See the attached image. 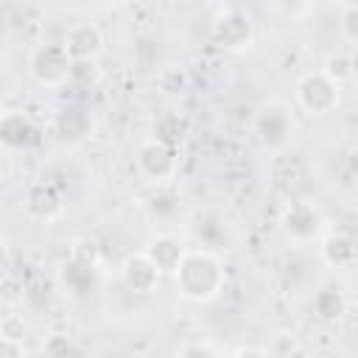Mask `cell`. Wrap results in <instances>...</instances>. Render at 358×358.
Segmentation results:
<instances>
[{"label":"cell","instance_id":"cell-1","mask_svg":"<svg viewBox=\"0 0 358 358\" xmlns=\"http://www.w3.org/2000/svg\"><path fill=\"white\" fill-rule=\"evenodd\" d=\"M173 282L179 288V294L190 302H210L215 299L221 291H224V282H227V271H224V263L215 252L210 249H187L176 274H173Z\"/></svg>","mask_w":358,"mask_h":358},{"label":"cell","instance_id":"cell-2","mask_svg":"<svg viewBox=\"0 0 358 358\" xmlns=\"http://www.w3.org/2000/svg\"><path fill=\"white\" fill-rule=\"evenodd\" d=\"M28 73L42 87H62L70 81L73 59L62 42H39L28 53Z\"/></svg>","mask_w":358,"mask_h":358},{"label":"cell","instance_id":"cell-3","mask_svg":"<svg viewBox=\"0 0 358 358\" xmlns=\"http://www.w3.org/2000/svg\"><path fill=\"white\" fill-rule=\"evenodd\" d=\"M338 101H341V87L333 78H327L322 70L305 73L296 81V103L310 117H322V115L336 112Z\"/></svg>","mask_w":358,"mask_h":358},{"label":"cell","instance_id":"cell-4","mask_svg":"<svg viewBox=\"0 0 358 358\" xmlns=\"http://www.w3.org/2000/svg\"><path fill=\"white\" fill-rule=\"evenodd\" d=\"M134 165L140 171V176H145L148 182H157V185H165L168 179H173L176 173V151L154 137L143 140L137 145V154H134Z\"/></svg>","mask_w":358,"mask_h":358},{"label":"cell","instance_id":"cell-5","mask_svg":"<svg viewBox=\"0 0 358 358\" xmlns=\"http://www.w3.org/2000/svg\"><path fill=\"white\" fill-rule=\"evenodd\" d=\"M213 39L224 50H243L255 39V22L243 8H224L213 20Z\"/></svg>","mask_w":358,"mask_h":358},{"label":"cell","instance_id":"cell-6","mask_svg":"<svg viewBox=\"0 0 358 358\" xmlns=\"http://www.w3.org/2000/svg\"><path fill=\"white\" fill-rule=\"evenodd\" d=\"M294 131V120L282 103H266L255 115V134L268 148H282Z\"/></svg>","mask_w":358,"mask_h":358},{"label":"cell","instance_id":"cell-7","mask_svg":"<svg viewBox=\"0 0 358 358\" xmlns=\"http://www.w3.org/2000/svg\"><path fill=\"white\" fill-rule=\"evenodd\" d=\"M280 227L294 241H313L322 232V213L310 201H291L280 213Z\"/></svg>","mask_w":358,"mask_h":358},{"label":"cell","instance_id":"cell-8","mask_svg":"<svg viewBox=\"0 0 358 358\" xmlns=\"http://www.w3.org/2000/svg\"><path fill=\"white\" fill-rule=\"evenodd\" d=\"M62 45L73 62H95L103 50V34L95 22H73L64 31Z\"/></svg>","mask_w":358,"mask_h":358},{"label":"cell","instance_id":"cell-9","mask_svg":"<svg viewBox=\"0 0 358 358\" xmlns=\"http://www.w3.org/2000/svg\"><path fill=\"white\" fill-rule=\"evenodd\" d=\"M25 210L36 221H59L64 215V193L53 182H36L25 196Z\"/></svg>","mask_w":358,"mask_h":358},{"label":"cell","instance_id":"cell-10","mask_svg":"<svg viewBox=\"0 0 358 358\" xmlns=\"http://www.w3.org/2000/svg\"><path fill=\"white\" fill-rule=\"evenodd\" d=\"M120 274H123L126 288L134 291V294H143V296L154 294L157 285H159V277H162V271L151 263V257H148L145 252H131V255L123 260Z\"/></svg>","mask_w":358,"mask_h":358},{"label":"cell","instance_id":"cell-11","mask_svg":"<svg viewBox=\"0 0 358 358\" xmlns=\"http://www.w3.org/2000/svg\"><path fill=\"white\" fill-rule=\"evenodd\" d=\"M143 252L151 257V263L162 274H176V268H179V263H182V257H185L187 249L179 243V238H173L168 232H159V235H151L148 238V243H145Z\"/></svg>","mask_w":358,"mask_h":358},{"label":"cell","instance_id":"cell-12","mask_svg":"<svg viewBox=\"0 0 358 358\" xmlns=\"http://www.w3.org/2000/svg\"><path fill=\"white\" fill-rule=\"evenodd\" d=\"M53 129H56V134H59L62 140H67V143H81V140H87V137L92 134L95 120H92V115H90L84 106H67V109H62V112L56 115Z\"/></svg>","mask_w":358,"mask_h":358},{"label":"cell","instance_id":"cell-13","mask_svg":"<svg viewBox=\"0 0 358 358\" xmlns=\"http://www.w3.org/2000/svg\"><path fill=\"white\" fill-rule=\"evenodd\" d=\"M95 266H98V263L70 257V260L62 266L59 280H62V285H64L70 294L84 296V294L95 291V285H98V268H95Z\"/></svg>","mask_w":358,"mask_h":358},{"label":"cell","instance_id":"cell-14","mask_svg":"<svg viewBox=\"0 0 358 358\" xmlns=\"http://www.w3.org/2000/svg\"><path fill=\"white\" fill-rule=\"evenodd\" d=\"M34 137V123L22 109H8L0 117V140L8 148H22Z\"/></svg>","mask_w":358,"mask_h":358},{"label":"cell","instance_id":"cell-15","mask_svg":"<svg viewBox=\"0 0 358 358\" xmlns=\"http://www.w3.org/2000/svg\"><path fill=\"white\" fill-rule=\"evenodd\" d=\"M185 134H187V120L176 109L159 112L154 117V123H151V137L159 140V143H165V145H171V148H176L185 140Z\"/></svg>","mask_w":358,"mask_h":358},{"label":"cell","instance_id":"cell-16","mask_svg":"<svg viewBox=\"0 0 358 358\" xmlns=\"http://www.w3.org/2000/svg\"><path fill=\"white\" fill-rule=\"evenodd\" d=\"M322 257H324L330 266H350V263L358 257V249H355V243H352L347 235L333 232V235H327L324 243H322Z\"/></svg>","mask_w":358,"mask_h":358},{"label":"cell","instance_id":"cell-17","mask_svg":"<svg viewBox=\"0 0 358 358\" xmlns=\"http://www.w3.org/2000/svg\"><path fill=\"white\" fill-rule=\"evenodd\" d=\"M190 87V76L182 64H165L159 73H157V90L165 95V98H182Z\"/></svg>","mask_w":358,"mask_h":358},{"label":"cell","instance_id":"cell-18","mask_svg":"<svg viewBox=\"0 0 358 358\" xmlns=\"http://www.w3.org/2000/svg\"><path fill=\"white\" fill-rule=\"evenodd\" d=\"M313 310L319 313V319L333 322V319H338V316L347 310V299H344V294H341L338 288L324 285V288L316 291V296H313Z\"/></svg>","mask_w":358,"mask_h":358},{"label":"cell","instance_id":"cell-19","mask_svg":"<svg viewBox=\"0 0 358 358\" xmlns=\"http://www.w3.org/2000/svg\"><path fill=\"white\" fill-rule=\"evenodd\" d=\"M322 73H324L327 78H333V81L341 87L344 81H350V78L355 76V56L347 53V50H333V53H327Z\"/></svg>","mask_w":358,"mask_h":358},{"label":"cell","instance_id":"cell-20","mask_svg":"<svg viewBox=\"0 0 358 358\" xmlns=\"http://www.w3.org/2000/svg\"><path fill=\"white\" fill-rule=\"evenodd\" d=\"M0 336H3V344H20V347H22V338H25L22 316H17V313H6L3 322H0Z\"/></svg>","mask_w":358,"mask_h":358},{"label":"cell","instance_id":"cell-21","mask_svg":"<svg viewBox=\"0 0 358 358\" xmlns=\"http://www.w3.org/2000/svg\"><path fill=\"white\" fill-rule=\"evenodd\" d=\"M70 257H78V260H90V263H98V243L92 238H81L73 243V255Z\"/></svg>","mask_w":358,"mask_h":358},{"label":"cell","instance_id":"cell-22","mask_svg":"<svg viewBox=\"0 0 358 358\" xmlns=\"http://www.w3.org/2000/svg\"><path fill=\"white\" fill-rule=\"evenodd\" d=\"M341 31L350 42H358V6H350L341 17Z\"/></svg>","mask_w":358,"mask_h":358},{"label":"cell","instance_id":"cell-23","mask_svg":"<svg viewBox=\"0 0 358 358\" xmlns=\"http://www.w3.org/2000/svg\"><path fill=\"white\" fill-rule=\"evenodd\" d=\"M179 358H215V355L201 344H187V347H182Z\"/></svg>","mask_w":358,"mask_h":358},{"label":"cell","instance_id":"cell-24","mask_svg":"<svg viewBox=\"0 0 358 358\" xmlns=\"http://www.w3.org/2000/svg\"><path fill=\"white\" fill-rule=\"evenodd\" d=\"M344 168H347V173H350L352 179H358V145H352V148L347 151V157H344Z\"/></svg>","mask_w":358,"mask_h":358},{"label":"cell","instance_id":"cell-25","mask_svg":"<svg viewBox=\"0 0 358 358\" xmlns=\"http://www.w3.org/2000/svg\"><path fill=\"white\" fill-rule=\"evenodd\" d=\"M229 358H263V352H257V350H241V352H235Z\"/></svg>","mask_w":358,"mask_h":358},{"label":"cell","instance_id":"cell-26","mask_svg":"<svg viewBox=\"0 0 358 358\" xmlns=\"http://www.w3.org/2000/svg\"><path fill=\"white\" fill-rule=\"evenodd\" d=\"M288 358H291V355H288ZM294 358H299V355H294Z\"/></svg>","mask_w":358,"mask_h":358}]
</instances>
